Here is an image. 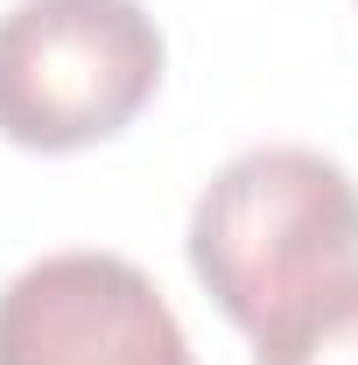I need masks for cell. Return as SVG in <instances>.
<instances>
[{
	"label": "cell",
	"mask_w": 358,
	"mask_h": 365,
	"mask_svg": "<svg viewBox=\"0 0 358 365\" xmlns=\"http://www.w3.org/2000/svg\"><path fill=\"white\" fill-rule=\"evenodd\" d=\"M162 85L140 0H14L0 14V134L36 155L113 140Z\"/></svg>",
	"instance_id": "obj_2"
},
{
	"label": "cell",
	"mask_w": 358,
	"mask_h": 365,
	"mask_svg": "<svg viewBox=\"0 0 358 365\" xmlns=\"http://www.w3.org/2000/svg\"><path fill=\"white\" fill-rule=\"evenodd\" d=\"M253 365H358V267L260 323Z\"/></svg>",
	"instance_id": "obj_4"
},
{
	"label": "cell",
	"mask_w": 358,
	"mask_h": 365,
	"mask_svg": "<svg viewBox=\"0 0 358 365\" xmlns=\"http://www.w3.org/2000/svg\"><path fill=\"white\" fill-rule=\"evenodd\" d=\"M0 365H197L162 288L120 253H49L0 288Z\"/></svg>",
	"instance_id": "obj_3"
},
{
	"label": "cell",
	"mask_w": 358,
	"mask_h": 365,
	"mask_svg": "<svg viewBox=\"0 0 358 365\" xmlns=\"http://www.w3.org/2000/svg\"><path fill=\"white\" fill-rule=\"evenodd\" d=\"M190 267L239 330L358 267V182L316 148L225 162L190 211Z\"/></svg>",
	"instance_id": "obj_1"
}]
</instances>
